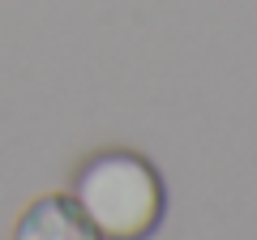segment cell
Instances as JSON below:
<instances>
[{"instance_id":"1","label":"cell","mask_w":257,"mask_h":240,"mask_svg":"<svg viewBox=\"0 0 257 240\" xmlns=\"http://www.w3.org/2000/svg\"><path fill=\"white\" fill-rule=\"evenodd\" d=\"M69 197L82 206V214L103 240H146L167 210L163 176L146 155H133V150L90 155Z\"/></svg>"},{"instance_id":"2","label":"cell","mask_w":257,"mask_h":240,"mask_svg":"<svg viewBox=\"0 0 257 240\" xmlns=\"http://www.w3.org/2000/svg\"><path fill=\"white\" fill-rule=\"evenodd\" d=\"M13 240H103L69 193H43L22 210Z\"/></svg>"}]
</instances>
